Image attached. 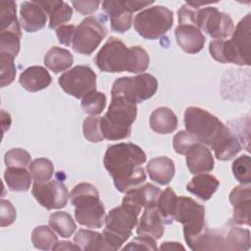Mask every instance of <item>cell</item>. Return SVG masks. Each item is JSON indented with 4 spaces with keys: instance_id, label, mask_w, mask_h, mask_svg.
<instances>
[{
    "instance_id": "obj_1",
    "label": "cell",
    "mask_w": 251,
    "mask_h": 251,
    "mask_svg": "<svg viewBox=\"0 0 251 251\" xmlns=\"http://www.w3.org/2000/svg\"><path fill=\"white\" fill-rule=\"evenodd\" d=\"M146 162V154L136 144L122 142L108 147L103 163L111 175L118 191L126 193L138 187L146 180L142 164Z\"/></svg>"
},
{
    "instance_id": "obj_2",
    "label": "cell",
    "mask_w": 251,
    "mask_h": 251,
    "mask_svg": "<svg viewBox=\"0 0 251 251\" xmlns=\"http://www.w3.org/2000/svg\"><path fill=\"white\" fill-rule=\"evenodd\" d=\"M149 55L140 46L127 47L122 40L111 36L95 57L98 69L105 73L129 72L141 74L149 66Z\"/></svg>"
},
{
    "instance_id": "obj_3",
    "label": "cell",
    "mask_w": 251,
    "mask_h": 251,
    "mask_svg": "<svg viewBox=\"0 0 251 251\" xmlns=\"http://www.w3.org/2000/svg\"><path fill=\"white\" fill-rule=\"evenodd\" d=\"M247 14L233 29L228 40L215 39L209 44L211 56L218 62L233 63L240 66H250V31L251 20Z\"/></svg>"
},
{
    "instance_id": "obj_4",
    "label": "cell",
    "mask_w": 251,
    "mask_h": 251,
    "mask_svg": "<svg viewBox=\"0 0 251 251\" xmlns=\"http://www.w3.org/2000/svg\"><path fill=\"white\" fill-rule=\"evenodd\" d=\"M70 198L79 225L90 228L102 227L106 218L105 207L94 185L88 182L78 183L71 191Z\"/></svg>"
},
{
    "instance_id": "obj_5",
    "label": "cell",
    "mask_w": 251,
    "mask_h": 251,
    "mask_svg": "<svg viewBox=\"0 0 251 251\" xmlns=\"http://www.w3.org/2000/svg\"><path fill=\"white\" fill-rule=\"evenodd\" d=\"M136 116V104L122 97L112 96L108 111L103 117H100V127L104 139L121 140L129 137L131 125Z\"/></svg>"
},
{
    "instance_id": "obj_6",
    "label": "cell",
    "mask_w": 251,
    "mask_h": 251,
    "mask_svg": "<svg viewBox=\"0 0 251 251\" xmlns=\"http://www.w3.org/2000/svg\"><path fill=\"white\" fill-rule=\"evenodd\" d=\"M138 214L130 208L121 205L112 209L105 218L103 236L108 250H118L130 237L137 225Z\"/></svg>"
},
{
    "instance_id": "obj_7",
    "label": "cell",
    "mask_w": 251,
    "mask_h": 251,
    "mask_svg": "<svg viewBox=\"0 0 251 251\" xmlns=\"http://www.w3.org/2000/svg\"><path fill=\"white\" fill-rule=\"evenodd\" d=\"M184 126L186 130L197 140L209 147L221 136L226 126L216 116L198 107H188L184 112Z\"/></svg>"
},
{
    "instance_id": "obj_8",
    "label": "cell",
    "mask_w": 251,
    "mask_h": 251,
    "mask_svg": "<svg viewBox=\"0 0 251 251\" xmlns=\"http://www.w3.org/2000/svg\"><path fill=\"white\" fill-rule=\"evenodd\" d=\"M158 89V81L150 74L117 78L112 86V96L122 97L133 104L142 103L151 98Z\"/></svg>"
},
{
    "instance_id": "obj_9",
    "label": "cell",
    "mask_w": 251,
    "mask_h": 251,
    "mask_svg": "<svg viewBox=\"0 0 251 251\" xmlns=\"http://www.w3.org/2000/svg\"><path fill=\"white\" fill-rule=\"evenodd\" d=\"M173 23V12L167 7L157 5L138 13L134 18L133 26L140 36L154 40L169 31Z\"/></svg>"
},
{
    "instance_id": "obj_10",
    "label": "cell",
    "mask_w": 251,
    "mask_h": 251,
    "mask_svg": "<svg viewBox=\"0 0 251 251\" xmlns=\"http://www.w3.org/2000/svg\"><path fill=\"white\" fill-rule=\"evenodd\" d=\"M175 221L183 225L186 243H190L208 226L205 223V208L190 197H177Z\"/></svg>"
},
{
    "instance_id": "obj_11",
    "label": "cell",
    "mask_w": 251,
    "mask_h": 251,
    "mask_svg": "<svg viewBox=\"0 0 251 251\" xmlns=\"http://www.w3.org/2000/svg\"><path fill=\"white\" fill-rule=\"evenodd\" d=\"M106 34L107 28L99 19L93 16L86 17L76 26L72 44L73 49L79 54L91 55Z\"/></svg>"
},
{
    "instance_id": "obj_12",
    "label": "cell",
    "mask_w": 251,
    "mask_h": 251,
    "mask_svg": "<svg viewBox=\"0 0 251 251\" xmlns=\"http://www.w3.org/2000/svg\"><path fill=\"white\" fill-rule=\"evenodd\" d=\"M194 25L214 39H225L230 36L234 29V25L229 15L220 12L215 7L197 9Z\"/></svg>"
},
{
    "instance_id": "obj_13",
    "label": "cell",
    "mask_w": 251,
    "mask_h": 251,
    "mask_svg": "<svg viewBox=\"0 0 251 251\" xmlns=\"http://www.w3.org/2000/svg\"><path fill=\"white\" fill-rule=\"evenodd\" d=\"M61 88L75 98H82L86 93L96 90V74L88 66H75L59 77Z\"/></svg>"
},
{
    "instance_id": "obj_14",
    "label": "cell",
    "mask_w": 251,
    "mask_h": 251,
    "mask_svg": "<svg viewBox=\"0 0 251 251\" xmlns=\"http://www.w3.org/2000/svg\"><path fill=\"white\" fill-rule=\"evenodd\" d=\"M31 192L37 202L47 210L61 209L68 203V188L59 180L54 179L45 182L34 181Z\"/></svg>"
},
{
    "instance_id": "obj_15",
    "label": "cell",
    "mask_w": 251,
    "mask_h": 251,
    "mask_svg": "<svg viewBox=\"0 0 251 251\" xmlns=\"http://www.w3.org/2000/svg\"><path fill=\"white\" fill-rule=\"evenodd\" d=\"M161 192L162 191L158 186L152 183H146L143 186H138L126 192L122 204L139 215L142 208L145 209L157 206V201Z\"/></svg>"
},
{
    "instance_id": "obj_16",
    "label": "cell",
    "mask_w": 251,
    "mask_h": 251,
    "mask_svg": "<svg viewBox=\"0 0 251 251\" xmlns=\"http://www.w3.org/2000/svg\"><path fill=\"white\" fill-rule=\"evenodd\" d=\"M229 202L233 207L232 222L236 225L250 226L251 190L249 184L235 186L229 193Z\"/></svg>"
},
{
    "instance_id": "obj_17",
    "label": "cell",
    "mask_w": 251,
    "mask_h": 251,
    "mask_svg": "<svg viewBox=\"0 0 251 251\" xmlns=\"http://www.w3.org/2000/svg\"><path fill=\"white\" fill-rule=\"evenodd\" d=\"M103 10L110 17L111 28L120 33L127 31L132 24V12L127 6L126 0L103 1Z\"/></svg>"
},
{
    "instance_id": "obj_18",
    "label": "cell",
    "mask_w": 251,
    "mask_h": 251,
    "mask_svg": "<svg viewBox=\"0 0 251 251\" xmlns=\"http://www.w3.org/2000/svg\"><path fill=\"white\" fill-rule=\"evenodd\" d=\"M175 35L178 46L188 54L200 52L206 41L202 31L194 25H178L176 27Z\"/></svg>"
},
{
    "instance_id": "obj_19",
    "label": "cell",
    "mask_w": 251,
    "mask_h": 251,
    "mask_svg": "<svg viewBox=\"0 0 251 251\" xmlns=\"http://www.w3.org/2000/svg\"><path fill=\"white\" fill-rule=\"evenodd\" d=\"M47 16L37 1H25L21 5L20 22L26 32H35L43 28L47 22Z\"/></svg>"
},
{
    "instance_id": "obj_20",
    "label": "cell",
    "mask_w": 251,
    "mask_h": 251,
    "mask_svg": "<svg viewBox=\"0 0 251 251\" xmlns=\"http://www.w3.org/2000/svg\"><path fill=\"white\" fill-rule=\"evenodd\" d=\"M186 165L193 175L208 173L214 169V158L210 149L201 142L195 143L185 154Z\"/></svg>"
},
{
    "instance_id": "obj_21",
    "label": "cell",
    "mask_w": 251,
    "mask_h": 251,
    "mask_svg": "<svg viewBox=\"0 0 251 251\" xmlns=\"http://www.w3.org/2000/svg\"><path fill=\"white\" fill-rule=\"evenodd\" d=\"M164 231L165 223L157 206L145 208L136 228L137 234L149 236L156 240L163 236Z\"/></svg>"
},
{
    "instance_id": "obj_22",
    "label": "cell",
    "mask_w": 251,
    "mask_h": 251,
    "mask_svg": "<svg viewBox=\"0 0 251 251\" xmlns=\"http://www.w3.org/2000/svg\"><path fill=\"white\" fill-rule=\"evenodd\" d=\"M20 84L29 92H37L48 87L52 82L49 72L41 66L26 68L20 75Z\"/></svg>"
},
{
    "instance_id": "obj_23",
    "label": "cell",
    "mask_w": 251,
    "mask_h": 251,
    "mask_svg": "<svg viewBox=\"0 0 251 251\" xmlns=\"http://www.w3.org/2000/svg\"><path fill=\"white\" fill-rule=\"evenodd\" d=\"M146 171L153 181L166 185L173 179L176 169L173 160L162 156L151 159L146 165Z\"/></svg>"
},
{
    "instance_id": "obj_24",
    "label": "cell",
    "mask_w": 251,
    "mask_h": 251,
    "mask_svg": "<svg viewBox=\"0 0 251 251\" xmlns=\"http://www.w3.org/2000/svg\"><path fill=\"white\" fill-rule=\"evenodd\" d=\"M241 144L237 137L226 126L219 139L213 144L211 149L214 150L218 160L227 161L235 157L241 150Z\"/></svg>"
},
{
    "instance_id": "obj_25",
    "label": "cell",
    "mask_w": 251,
    "mask_h": 251,
    "mask_svg": "<svg viewBox=\"0 0 251 251\" xmlns=\"http://www.w3.org/2000/svg\"><path fill=\"white\" fill-rule=\"evenodd\" d=\"M220 181L212 175L197 174L187 183L186 190L203 201L209 200L217 191Z\"/></svg>"
},
{
    "instance_id": "obj_26",
    "label": "cell",
    "mask_w": 251,
    "mask_h": 251,
    "mask_svg": "<svg viewBox=\"0 0 251 251\" xmlns=\"http://www.w3.org/2000/svg\"><path fill=\"white\" fill-rule=\"evenodd\" d=\"M37 3L43 8L46 14L50 17L49 27L58 28L62 24L69 22L73 16V8L63 1L57 0H46V1H37Z\"/></svg>"
},
{
    "instance_id": "obj_27",
    "label": "cell",
    "mask_w": 251,
    "mask_h": 251,
    "mask_svg": "<svg viewBox=\"0 0 251 251\" xmlns=\"http://www.w3.org/2000/svg\"><path fill=\"white\" fill-rule=\"evenodd\" d=\"M177 123L176 114L168 107L155 109L149 118L151 129L160 134H168L175 131L177 127Z\"/></svg>"
},
{
    "instance_id": "obj_28",
    "label": "cell",
    "mask_w": 251,
    "mask_h": 251,
    "mask_svg": "<svg viewBox=\"0 0 251 251\" xmlns=\"http://www.w3.org/2000/svg\"><path fill=\"white\" fill-rule=\"evenodd\" d=\"M74 63V57L67 49L53 46L44 56L45 66L55 74L68 70Z\"/></svg>"
},
{
    "instance_id": "obj_29",
    "label": "cell",
    "mask_w": 251,
    "mask_h": 251,
    "mask_svg": "<svg viewBox=\"0 0 251 251\" xmlns=\"http://www.w3.org/2000/svg\"><path fill=\"white\" fill-rule=\"evenodd\" d=\"M0 32H13L22 37L15 2L3 1L0 3Z\"/></svg>"
},
{
    "instance_id": "obj_30",
    "label": "cell",
    "mask_w": 251,
    "mask_h": 251,
    "mask_svg": "<svg viewBox=\"0 0 251 251\" xmlns=\"http://www.w3.org/2000/svg\"><path fill=\"white\" fill-rule=\"evenodd\" d=\"M31 174L26 168H7L4 179L13 191H26L31 184Z\"/></svg>"
},
{
    "instance_id": "obj_31",
    "label": "cell",
    "mask_w": 251,
    "mask_h": 251,
    "mask_svg": "<svg viewBox=\"0 0 251 251\" xmlns=\"http://www.w3.org/2000/svg\"><path fill=\"white\" fill-rule=\"evenodd\" d=\"M74 242L80 250H108L103 234L93 230L79 229L74 237Z\"/></svg>"
},
{
    "instance_id": "obj_32",
    "label": "cell",
    "mask_w": 251,
    "mask_h": 251,
    "mask_svg": "<svg viewBox=\"0 0 251 251\" xmlns=\"http://www.w3.org/2000/svg\"><path fill=\"white\" fill-rule=\"evenodd\" d=\"M176 204L177 196L173 188L167 187L163 192H161L157 201V209L159 210L165 225H169L175 221Z\"/></svg>"
},
{
    "instance_id": "obj_33",
    "label": "cell",
    "mask_w": 251,
    "mask_h": 251,
    "mask_svg": "<svg viewBox=\"0 0 251 251\" xmlns=\"http://www.w3.org/2000/svg\"><path fill=\"white\" fill-rule=\"evenodd\" d=\"M226 250H243L250 248V231L247 228L231 226L225 236Z\"/></svg>"
},
{
    "instance_id": "obj_34",
    "label": "cell",
    "mask_w": 251,
    "mask_h": 251,
    "mask_svg": "<svg viewBox=\"0 0 251 251\" xmlns=\"http://www.w3.org/2000/svg\"><path fill=\"white\" fill-rule=\"evenodd\" d=\"M49 226L60 236L65 238L70 237L76 227L72 216L69 213L62 211L55 212L50 215Z\"/></svg>"
},
{
    "instance_id": "obj_35",
    "label": "cell",
    "mask_w": 251,
    "mask_h": 251,
    "mask_svg": "<svg viewBox=\"0 0 251 251\" xmlns=\"http://www.w3.org/2000/svg\"><path fill=\"white\" fill-rule=\"evenodd\" d=\"M31 242L39 250H53L58 243V237L51 227L39 226L31 232Z\"/></svg>"
},
{
    "instance_id": "obj_36",
    "label": "cell",
    "mask_w": 251,
    "mask_h": 251,
    "mask_svg": "<svg viewBox=\"0 0 251 251\" xmlns=\"http://www.w3.org/2000/svg\"><path fill=\"white\" fill-rule=\"evenodd\" d=\"M107 102L106 95L103 92L92 90L86 93L81 99V109L90 116L100 115L105 109Z\"/></svg>"
},
{
    "instance_id": "obj_37",
    "label": "cell",
    "mask_w": 251,
    "mask_h": 251,
    "mask_svg": "<svg viewBox=\"0 0 251 251\" xmlns=\"http://www.w3.org/2000/svg\"><path fill=\"white\" fill-rule=\"evenodd\" d=\"M28 169L32 178L37 182H45L50 180L54 173L53 163L46 158H37L33 160Z\"/></svg>"
},
{
    "instance_id": "obj_38",
    "label": "cell",
    "mask_w": 251,
    "mask_h": 251,
    "mask_svg": "<svg viewBox=\"0 0 251 251\" xmlns=\"http://www.w3.org/2000/svg\"><path fill=\"white\" fill-rule=\"evenodd\" d=\"M232 173L234 177L241 184H250L251 182V166L250 157L242 155L235 159L232 163Z\"/></svg>"
},
{
    "instance_id": "obj_39",
    "label": "cell",
    "mask_w": 251,
    "mask_h": 251,
    "mask_svg": "<svg viewBox=\"0 0 251 251\" xmlns=\"http://www.w3.org/2000/svg\"><path fill=\"white\" fill-rule=\"evenodd\" d=\"M4 161L7 168H26L31 163V157L26 150L14 148L5 154Z\"/></svg>"
},
{
    "instance_id": "obj_40",
    "label": "cell",
    "mask_w": 251,
    "mask_h": 251,
    "mask_svg": "<svg viewBox=\"0 0 251 251\" xmlns=\"http://www.w3.org/2000/svg\"><path fill=\"white\" fill-rule=\"evenodd\" d=\"M14 57L0 53V84L1 87L12 83L16 76V66Z\"/></svg>"
},
{
    "instance_id": "obj_41",
    "label": "cell",
    "mask_w": 251,
    "mask_h": 251,
    "mask_svg": "<svg viewBox=\"0 0 251 251\" xmlns=\"http://www.w3.org/2000/svg\"><path fill=\"white\" fill-rule=\"evenodd\" d=\"M83 136L90 142H100L104 140L100 127V117L90 116L83 121L82 125Z\"/></svg>"
},
{
    "instance_id": "obj_42",
    "label": "cell",
    "mask_w": 251,
    "mask_h": 251,
    "mask_svg": "<svg viewBox=\"0 0 251 251\" xmlns=\"http://www.w3.org/2000/svg\"><path fill=\"white\" fill-rule=\"evenodd\" d=\"M20 39L21 36L13 32H0V53L16 58L20 52Z\"/></svg>"
},
{
    "instance_id": "obj_43",
    "label": "cell",
    "mask_w": 251,
    "mask_h": 251,
    "mask_svg": "<svg viewBox=\"0 0 251 251\" xmlns=\"http://www.w3.org/2000/svg\"><path fill=\"white\" fill-rule=\"evenodd\" d=\"M197 142H199L197 138L187 130H180L174 136L173 146L176 153L185 155L188 150Z\"/></svg>"
},
{
    "instance_id": "obj_44",
    "label": "cell",
    "mask_w": 251,
    "mask_h": 251,
    "mask_svg": "<svg viewBox=\"0 0 251 251\" xmlns=\"http://www.w3.org/2000/svg\"><path fill=\"white\" fill-rule=\"evenodd\" d=\"M157 245L155 239L145 236L139 235L133 240H131L126 246L123 248V250H156Z\"/></svg>"
},
{
    "instance_id": "obj_45",
    "label": "cell",
    "mask_w": 251,
    "mask_h": 251,
    "mask_svg": "<svg viewBox=\"0 0 251 251\" xmlns=\"http://www.w3.org/2000/svg\"><path fill=\"white\" fill-rule=\"evenodd\" d=\"M1 207V217H0V226L2 227L11 226L17 217V212L12 203L8 200L1 199L0 201Z\"/></svg>"
},
{
    "instance_id": "obj_46",
    "label": "cell",
    "mask_w": 251,
    "mask_h": 251,
    "mask_svg": "<svg viewBox=\"0 0 251 251\" xmlns=\"http://www.w3.org/2000/svg\"><path fill=\"white\" fill-rule=\"evenodd\" d=\"M75 29L76 27L74 25H63L56 28V34L59 42L66 46H70L71 42L73 43Z\"/></svg>"
},
{
    "instance_id": "obj_47",
    "label": "cell",
    "mask_w": 251,
    "mask_h": 251,
    "mask_svg": "<svg viewBox=\"0 0 251 251\" xmlns=\"http://www.w3.org/2000/svg\"><path fill=\"white\" fill-rule=\"evenodd\" d=\"M74 8L82 15H89L97 11L100 2L99 1H73Z\"/></svg>"
},
{
    "instance_id": "obj_48",
    "label": "cell",
    "mask_w": 251,
    "mask_h": 251,
    "mask_svg": "<svg viewBox=\"0 0 251 251\" xmlns=\"http://www.w3.org/2000/svg\"><path fill=\"white\" fill-rule=\"evenodd\" d=\"M53 250H80V248L75 243H71L69 241H61L54 246Z\"/></svg>"
},
{
    "instance_id": "obj_49",
    "label": "cell",
    "mask_w": 251,
    "mask_h": 251,
    "mask_svg": "<svg viewBox=\"0 0 251 251\" xmlns=\"http://www.w3.org/2000/svg\"><path fill=\"white\" fill-rule=\"evenodd\" d=\"M160 250H184V247L180 244V243H178V242H164L161 246H160V248H159Z\"/></svg>"
}]
</instances>
